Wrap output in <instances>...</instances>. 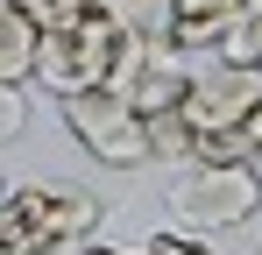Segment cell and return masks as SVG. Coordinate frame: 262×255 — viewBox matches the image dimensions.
Here are the masks:
<instances>
[{
  "mask_svg": "<svg viewBox=\"0 0 262 255\" xmlns=\"http://www.w3.org/2000/svg\"><path fill=\"white\" fill-rule=\"evenodd\" d=\"M149 163H191V121H184V107L149 114Z\"/></svg>",
  "mask_w": 262,
  "mask_h": 255,
  "instance_id": "ba28073f",
  "label": "cell"
},
{
  "mask_svg": "<svg viewBox=\"0 0 262 255\" xmlns=\"http://www.w3.org/2000/svg\"><path fill=\"white\" fill-rule=\"evenodd\" d=\"M64 121H71V135H78V149L99 156L106 170H142L149 163V121L135 114L114 85L71 92V99H64Z\"/></svg>",
  "mask_w": 262,
  "mask_h": 255,
  "instance_id": "5b68a950",
  "label": "cell"
},
{
  "mask_svg": "<svg viewBox=\"0 0 262 255\" xmlns=\"http://www.w3.org/2000/svg\"><path fill=\"white\" fill-rule=\"evenodd\" d=\"M213 57H220V64H262V0H248V7L234 14V29L220 36Z\"/></svg>",
  "mask_w": 262,
  "mask_h": 255,
  "instance_id": "9c48e42d",
  "label": "cell"
},
{
  "mask_svg": "<svg viewBox=\"0 0 262 255\" xmlns=\"http://www.w3.org/2000/svg\"><path fill=\"white\" fill-rule=\"evenodd\" d=\"M248 0H170V14H163V42L184 50L191 64H206L220 50V36L234 29V14H241Z\"/></svg>",
  "mask_w": 262,
  "mask_h": 255,
  "instance_id": "8992f818",
  "label": "cell"
},
{
  "mask_svg": "<svg viewBox=\"0 0 262 255\" xmlns=\"http://www.w3.org/2000/svg\"><path fill=\"white\" fill-rule=\"evenodd\" d=\"M0 199H7V177H0Z\"/></svg>",
  "mask_w": 262,
  "mask_h": 255,
  "instance_id": "7c38bea8",
  "label": "cell"
},
{
  "mask_svg": "<svg viewBox=\"0 0 262 255\" xmlns=\"http://www.w3.org/2000/svg\"><path fill=\"white\" fill-rule=\"evenodd\" d=\"M142 248H149V255H213V234H191V227H156Z\"/></svg>",
  "mask_w": 262,
  "mask_h": 255,
  "instance_id": "30bf717a",
  "label": "cell"
},
{
  "mask_svg": "<svg viewBox=\"0 0 262 255\" xmlns=\"http://www.w3.org/2000/svg\"><path fill=\"white\" fill-rule=\"evenodd\" d=\"M262 213V170L255 163H184L170 184V220L191 234H227Z\"/></svg>",
  "mask_w": 262,
  "mask_h": 255,
  "instance_id": "277c9868",
  "label": "cell"
},
{
  "mask_svg": "<svg viewBox=\"0 0 262 255\" xmlns=\"http://www.w3.org/2000/svg\"><path fill=\"white\" fill-rule=\"evenodd\" d=\"M36 36H43V22L21 0H0V85H29L36 78Z\"/></svg>",
  "mask_w": 262,
  "mask_h": 255,
  "instance_id": "52a82bcc",
  "label": "cell"
},
{
  "mask_svg": "<svg viewBox=\"0 0 262 255\" xmlns=\"http://www.w3.org/2000/svg\"><path fill=\"white\" fill-rule=\"evenodd\" d=\"M106 206L92 199L85 184L71 177H36V184H7L0 199V227L14 234V248L36 255V248H92Z\"/></svg>",
  "mask_w": 262,
  "mask_h": 255,
  "instance_id": "3957f363",
  "label": "cell"
},
{
  "mask_svg": "<svg viewBox=\"0 0 262 255\" xmlns=\"http://www.w3.org/2000/svg\"><path fill=\"white\" fill-rule=\"evenodd\" d=\"M191 163H255L262 156V64L206 57L184 92Z\"/></svg>",
  "mask_w": 262,
  "mask_h": 255,
  "instance_id": "6da1fadb",
  "label": "cell"
},
{
  "mask_svg": "<svg viewBox=\"0 0 262 255\" xmlns=\"http://www.w3.org/2000/svg\"><path fill=\"white\" fill-rule=\"evenodd\" d=\"M29 128V85H0V149Z\"/></svg>",
  "mask_w": 262,
  "mask_h": 255,
  "instance_id": "8fae6325",
  "label": "cell"
},
{
  "mask_svg": "<svg viewBox=\"0 0 262 255\" xmlns=\"http://www.w3.org/2000/svg\"><path fill=\"white\" fill-rule=\"evenodd\" d=\"M128 22H92V14H57L36 36V78L50 99H71V92H92V85H114V64L128 50Z\"/></svg>",
  "mask_w": 262,
  "mask_h": 255,
  "instance_id": "7a4b0ae2",
  "label": "cell"
}]
</instances>
